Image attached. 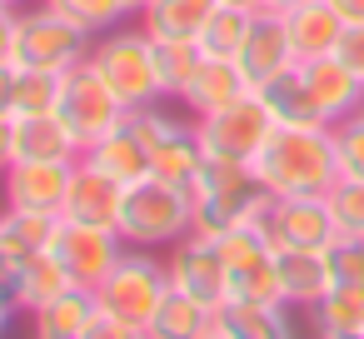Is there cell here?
I'll return each instance as SVG.
<instances>
[{"label": "cell", "mask_w": 364, "mask_h": 339, "mask_svg": "<svg viewBox=\"0 0 364 339\" xmlns=\"http://www.w3.org/2000/svg\"><path fill=\"white\" fill-rule=\"evenodd\" d=\"M150 6H155V0H130V11H135V16H140V11H150Z\"/></svg>", "instance_id": "45"}, {"label": "cell", "mask_w": 364, "mask_h": 339, "mask_svg": "<svg viewBox=\"0 0 364 339\" xmlns=\"http://www.w3.org/2000/svg\"><path fill=\"white\" fill-rule=\"evenodd\" d=\"M120 200H125V185L80 155L75 170H70V190H65V210H60V220L115 230V225H120Z\"/></svg>", "instance_id": "12"}, {"label": "cell", "mask_w": 364, "mask_h": 339, "mask_svg": "<svg viewBox=\"0 0 364 339\" xmlns=\"http://www.w3.org/2000/svg\"><path fill=\"white\" fill-rule=\"evenodd\" d=\"M0 6H6V0H0Z\"/></svg>", "instance_id": "48"}, {"label": "cell", "mask_w": 364, "mask_h": 339, "mask_svg": "<svg viewBox=\"0 0 364 339\" xmlns=\"http://www.w3.org/2000/svg\"><path fill=\"white\" fill-rule=\"evenodd\" d=\"M135 339H150V334H135Z\"/></svg>", "instance_id": "47"}, {"label": "cell", "mask_w": 364, "mask_h": 339, "mask_svg": "<svg viewBox=\"0 0 364 339\" xmlns=\"http://www.w3.org/2000/svg\"><path fill=\"white\" fill-rule=\"evenodd\" d=\"M60 120L70 125V135L80 140V150H90L95 140H105L110 130H120L125 125V100L100 80V70L90 65V60H80V65H70L65 75H60Z\"/></svg>", "instance_id": "6"}, {"label": "cell", "mask_w": 364, "mask_h": 339, "mask_svg": "<svg viewBox=\"0 0 364 339\" xmlns=\"http://www.w3.org/2000/svg\"><path fill=\"white\" fill-rule=\"evenodd\" d=\"M274 274H279V294L289 309H314L329 284H334V269H329V254L324 249H274Z\"/></svg>", "instance_id": "16"}, {"label": "cell", "mask_w": 364, "mask_h": 339, "mask_svg": "<svg viewBox=\"0 0 364 339\" xmlns=\"http://www.w3.org/2000/svg\"><path fill=\"white\" fill-rule=\"evenodd\" d=\"M250 26H255V11H240V6H215V16L205 21V31H200V41H195V45H200L205 55L240 60Z\"/></svg>", "instance_id": "28"}, {"label": "cell", "mask_w": 364, "mask_h": 339, "mask_svg": "<svg viewBox=\"0 0 364 339\" xmlns=\"http://www.w3.org/2000/svg\"><path fill=\"white\" fill-rule=\"evenodd\" d=\"M334 150H339V180H364V110L334 125Z\"/></svg>", "instance_id": "32"}, {"label": "cell", "mask_w": 364, "mask_h": 339, "mask_svg": "<svg viewBox=\"0 0 364 339\" xmlns=\"http://www.w3.org/2000/svg\"><path fill=\"white\" fill-rule=\"evenodd\" d=\"M16 165V115H0V175Z\"/></svg>", "instance_id": "38"}, {"label": "cell", "mask_w": 364, "mask_h": 339, "mask_svg": "<svg viewBox=\"0 0 364 339\" xmlns=\"http://www.w3.org/2000/svg\"><path fill=\"white\" fill-rule=\"evenodd\" d=\"M329 6L344 26H364V0H329Z\"/></svg>", "instance_id": "40"}, {"label": "cell", "mask_w": 364, "mask_h": 339, "mask_svg": "<svg viewBox=\"0 0 364 339\" xmlns=\"http://www.w3.org/2000/svg\"><path fill=\"white\" fill-rule=\"evenodd\" d=\"M6 6H11V11H21V6H36V0H6Z\"/></svg>", "instance_id": "46"}, {"label": "cell", "mask_w": 364, "mask_h": 339, "mask_svg": "<svg viewBox=\"0 0 364 339\" xmlns=\"http://www.w3.org/2000/svg\"><path fill=\"white\" fill-rule=\"evenodd\" d=\"M50 249H55V259L70 269V279H75L80 289H95V284L115 269V259L125 254V240H120V230H100V225L60 220Z\"/></svg>", "instance_id": "10"}, {"label": "cell", "mask_w": 364, "mask_h": 339, "mask_svg": "<svg viewBox=\"0 0 364 339\" xmlns=\"http://www.w3.org/2000/svg\"><path fill=\"white\" fill-rule=\"evenodd\" d=\"M70 170L60 160H16L0 175V205L6 210H36V215H60L65 210V190H70Z\"/></svg>", "instance_id": "11"}, {"label": "cell", "mask_w": 364, "mask_h": 339, "mask_svg": "<svg viewBox=\"0 0 364 339\" xmlns=\"http://www.w3.org/2000/svg\"><path fill=\"white\" fill-rule=\"evenodd\" d=\"M65 289H75L70 269L55 259V249H36L26 259V269H21V314H36L41 304L60 299Z\"/></svg>", "instance_id": "26"}, {"label": "cell", "mask_w": 364, "mask_h": 339, "mask_svg": "<svg viewBox=\"0 0 364 339\" xmlns=\"http://www.w3.org/2000/svg\"><path fill=\"white\" fill-rule=\"evenodd\" d=\"M210 339H215V334H210Z\"/></svg>", "instance_id": "49"}, {"label": "cell", "mask_w": 364, "mask_h": 339, "mask_svg": "<svg viewBox=\"0 0 364 339\" xmlns=\"http://www.w3.org/2000/svg\"><path fill=\"white\" fill-rule=\"evenodd\" d=\"M259 230L269 235L274 249H329V240L339 235L329 200H279V195L264 200Z\"/></svg>", "instance_id": "9"}, {"label": "cell", "mask_w": 364, "mask_h": 339, "mask_svg": "<svg viewBox=\"0 0 364 339\" xmlns=\"http://www.w3.org/2000/svg\"><path fill=\"white\" fill-rule=\"evenodd\" d=\"M220 0H155L150 11L135 16V26L150 41H200L205 21L215 16Z\"/></svg>", "instance_id": "21"}, {"label": "cell", "mask_w": 364, "mask_h": 339, "mask_svg": "<svg viewBox=\"0 0 364 339\" xmlns=\"http://www.w3.org/2000/svg\"><path fill=\"white\" fill-rule=\"evenodd\" d=\"M255 185L279 200H324L339 185L334 125H274L250 160Z\"/></svg>", "instance_id": "1"}, {"label": "cell", "mask_w": 364, "mask_h": 339, "mask_svg": "<svg viewBox=\"0 0 364 339\" xmlns=\"http://www.w3.org/2000/svg\"><path fill=\"white\" fill-rule=\"evenodd\" d=\"M0 115H16V65H0Z\"/></svg>", "instance_id": "39"}, {"label": "cell", "mask_w": 364, "mask_h": 339, "mask_svg": "<svg viewBox=\"0 0 364 339\" xmlns=\"http://www.w3.org/2000/svg\"><path fill=\"white\" fill-rule=\"evenodd\" d=\"M334 55L364 80V26H344V36H339V45H334Z\"/></svg>", "instance_id": "35"}, {"label": "cell", "mask_w": 364, "mask_h": 339, "mask_svg": "<svg viewBox=\"0 0 364 339\" xmlns=\"http://www.w3.org/2000/svg\"><path fill=\"white\" fill-rule=\"evenodd\" d=\"M259 95H264L274 125H324V115H319V105H314V90H309V80H304L299 65H289V70H279L274 80H264Z\"/></svg>", "instance_id": "23"}, {"label": "cell", "mask_w": 364, "mask_h": 339, "mask_svg": "<svg viewBox=\"0 0 364 339\" xmlns=\"http://www.w3.org/2000/svg\"><path fill=\"white\" fill-rule=\"evenodd\" d=\"M165 269H170V284L185 289L190 299H200L205 309H225L235 299V279H230V264H225L220 244L195 235V230L180 244L165 249Z\"/></svg>", "instance_id": "8"}, {"label": "cell", "mask_w": 364, "mask_h": 339, "mask_svg": "<svg viewBox=\"0 0 364 339\" xmlns=\"http://www.w3.org/2000/svg\"><path fill=\"white\" fill-rule=\"evenodd\" d=\"M46 6H55L65 21H75L90 36H105V31H120L125 21H135L130 0H46Z\"/></svg>", "instance_id": "30"}, {"label": "cell", "mask_w": 364, "mask_h": 339, "mask_svg": "<svg viewBox=\"0 0 364 339\" xmlns=\"http://www.w3.org/2000/svg\"><path fill=\"white\" fill-rule=\"evenodd\" d=\"M309 319H314V334H349V329H364V284L334 279L329 294L309 309Z\"/></svg>", "instance_id": "27"}, {"label": "cell", "mask_w": 364, "mask_h": 339, "mask_svg": "<svg viewBox=\"0 0 364 339\" xmlns=\"http://www.w3.org/2000/svg\"><path fill=\"white\" fill-rule=\"evenodd\" d=\"M60 105L55 70H16V115H50Z\"/></svg>", "instance_id": "31"}, {"label": "cell", "mask_w": 364, "mask_h": 339, "mask_svg": "<svg viewBox=\"0 0 364 339\" xmlns=\"http://www.w3.org/2000/svg\"><path fill=\"white\" fill-rule=\"evenodd\" d=\"M284 26H289V41H294V55L299 60H319V55H334L339 36H344V21L334 16L329 0H304L294 11H279Z\"/></svg>", "instance_id": "19"}, {"label": "cell", "mask_w": 364, "mask_h": 339, "mask_svg": "<svg viewBox=\"0 0 364 339\" xmlns=\"http://www.w3.org/2000/svg\"><path fill=\"white\" fill-rule=\"evenodd\" d=\"M245 90H255L250 80H245V70H240V60H220V55H200V65H195V75H190V85L180 90V110L190 115V120H200V115H215V110H225V105H235Z\"/></svg>", "instance_id": "14"}, {"label": "cell", "mask_w": 364, "mask_h": 339, "mask_svg": "<svg viewBox=\"0 0 364 339\" xmlns=\"http://www.w3.org/2000/svg\"><path fill=\"white\" fill-rule=\"evenodd\" d=\"M140 329H130V324H120V319H110V314H95V324L85 329V339H135Z\"/></svg>", "instance_id": "36"}, {"label": "cell", "mask_w": 364, "mask_h": 339, "mask_svg": "<svg viewBox=\"0 0 364 339\" xmlns=\"http://www.w3.org/2000/svg\"><path fill=\"white\" fill-rule=\"evenodd\" d=\"M85 160H90V165H100L105 175H115L120 185H135V180H145V175H150V150H145V140H140L130 125L110 130L105 140H95V145L85 150Z\"/></svg>", "instance_id": "25"}, {"label": "cell", "mask_w": 364, "mask_h": 339, "mask_svg": "<svg viewBox=\"0 0 364 339\" xmlns=\"http://www.w3.org/2000/svg\"><path fill=\"white\" fill-rule=\"evenodd\" d=\"M200 55L205 50L195 41H155V75H160V95L165 100H180V90L190 85Z\"/></svg>", "instance_id": "29"}, {"label": "cell", "mask_w": 364, "mask_h": 339, "mask_svg": "<svg viewBox=\"0 0 364 339\" xmlns=\"http://www.w3.org/2000/svg\"><path fill=\"white\" fill-rule=\"evenodd\" d=\"M11 314H21V309H16L11 299H0V339H6V334H11Z\"/></svg>", "instance_id": "41"}, {"label": "cell", "mask_w": 364, "mask_h": 339, "mask_svg": "<svg viewBox=\"0 0 364 339\" xmlns=\"http://www.w3.org/2000/svg\"><path fill=\"white\" fill-rule=\"evenodd\" d=\"M324 200H329L339 235H364V180H339Z\"/></svg>", "instance_id": "33"}, {"label": "cell", "mask_w": 364, "mask_h": 339, "mask_svg": "<svg viewBox=\"0 0 364 339\" xmlns=\"http://www.w3.org/2000/svg\"><path fill=\"white\" fill-rule=\"evenodd\" d=\"M90 65H95L100 80L125 100V110H140V105H150V100H165V95H160V75H155V41H150L140 26H120V31L95 36Z\"/></svg>", "instance_id": "5"}, {"label": "cell", "mask_w": 364, "mask_h": 339, "mask_svg": "<svg viewBox=\"0 0 364 339\" xmlns=\"http://www.w3.org/2000/svg\"><path fill=\"white\" fill-rule=\"evenodd\" d=\"M309 90H314V105L324 115V125H339L344 115L364 110V80L339 60V55H319V60H299Z\"/></svg>", "instance_id": "15"}, {"label": "cell", "mask_w": 364, "mask_h": 339, "mask_svg": "<svg viewBox=\"0 0 364 339\" xmlns=\"http://www.w3.org/2000/svg\"><path fill=\"white\" fill-rule=\"evenodd\" d=\"M274 130V115H269V105H264V95L259 90H245L235 105H225V110H215V115H200L195 120V135H200V145H205V155H220V160H255L259 155V145H264V135Z\"/></svg>", "instance_id": "7"}, {"label": "cell", "mask_w": 364, "mask_h": 339, "mask_svg": "<svg viewBox=\"0 0 364 339\" xmlns=\"http://www.w3.org/2000/svg\"><path fill=\"white\" fill-rule=\"evenodd\" d=\"M289 65H299V55H294V41H289L284 16H279V11H255V26H250V36H245V50H240L245 80L259 90L264 80H274V75L289 70Z\"/></svg>", "instance_id": "13"}, {"label": "cell", "mask_w": 364, "mask_h": 339, "mask_svg": "<svg viewBox=\"0 0 364 339\" xmlns=\"http://www.w3.org/2000/svg\"><path fill=\"white\" fill-rule=\"evenodd\" d=\"M220 6H240V11H264V0H220Z\"/></svg>", "instance_id": "42"}, {"label": "cell", "mask_w": 364, "mask_h": 339, "mask_svg": "<svg viewBox=\"0 0 364 339\" xmlns=\"http://www.w3.org/2000/svg\"><path fill=\"white\" fill-rule=\"evenodd\" d=\"M170 294V269H165V254L160 249H135L125 244V254L115 259V269L95 284V304L100 314L130 324V329H150L160 299Z\"/></svg>", "instance_id": "3"}, {"label": "cell", "mask_w": 364, "mask_h": 339, "mask_svg": "<svg viewBox=\"0 0 364 339\" xmlns=\"http://www.w3.org/2000/svg\"><path fill=\"white\" fill-rule=\"evenodd\" d=\"M145 334L150 339H210L215 334V309H205L200 299H190L185 289L170 284V294L160 299V309H155Z\"/></svg>", "instance_id": "24"}, {"label": "cell", "mask_w": 364, "mask_h": 339, "mask_svg": "<svg viewBox=\"0 0 364 339\" xmlns=\"http://www.w3.org/2000/svg\"><path fill=\"white\" fill-rule=\"evenodd\" d=\"M200 165H205V145H200V135H195V120H190V115H185V120L160 140V145H150V175L170 180V185H180V190H195Z\"/></svg>", "instance_id": "20"}, {"label": "cell", "mask_w": 364, "mask_h": 339, "mask_svg": "<svg viewBox=\"0 0 364 339\" xmlns=\"http://www.w3.org/2000/svg\"><path fill=\"white\" fill-rule=\"evenodd\" d=\"M215 339H294L289 304L230 299L225 309H215Z\"/></svg>", "instance_id": "18"}, {"label": "cell", "mask_w": 364, "mask_h": 339, "mask_svg": "<svg viewBox=\"0 0 364 339\" xmlns=\"http://www.w3.org/2000/svg\"><path fill=\"white\" fill-rule=\"evenodd\" d=\"M90 45L95 36L80 31L75 21H65L55 6L36 0V6H21L16 11V70H55L65 75L70 65L90 60Z\"/></svg>", "instance_id": "4"}, {"label": "cell", "mask_w": 364, "mask_h": 339, "mask_svg": "<svg viewBox=\"0 0 364 339\" xmlns=\"http://www.w3.org/2000/svg\"><path fill=\"white\" fill-rule=\"evenodd\" d=\"M294 6H304V0H264V11H294Z\"/></svg>", "instance_id": "43"}, {"label": "cell", "mask_w": 364, "mask_h": 339, "mask_svg": "<svg viewBox=\"0 0 364 339\" xmlns=\"http://www.w3.org/2000/svg\"><path fill=\"white\" fill-rule=\"evenodd\" d=\"M324 254H329V269H334V279L364 284V235H334Z\"/></svg>", "instance_id": "34"}, {"label": "cell", "mask_w": 364, "mask_h": 339, "mask_svg": "<svg viewBox=\"0 0 364 339\" xmlns=\"http://www.w3.org/2000/svg\"><path fill=\"white\" fill-rule=\"evenodd\" d=\"M314 339H364V329H349V334H314Z\"/></svg>", "instance_id": "44"}, {"label": "cell", "mask_w": 364, "mask_h": 339, "mask_svg": "<svg viewBox=\"0 0 364 339\" xmlns=\"http://www.w3.org/2000/svg\"><path fill=\"white\" fill-rule=\"evenodd\" d=\"M95 314H100V304H95V289H65L60 299H50V304H41L36 314H31V324H36V339H85V329L95 324Z\"/></svg>", "instance_id": "22"}, {"label": "cell", "mask_w": 364, "mask_h": 339, "mask_svg": "<svg viewBox=\"0 0 364 339\" xmlns=\"http://www.w3.org/2000/svg\"><path fill=\"white\" fill-rule=\"evenodd\" d=\"M16 60V11L0 6V65Z\"/></svg>", "instance_id": "37"}, {"label": "cell", "mask_w": 364, "mask_h": 339, "mask_svg": "<svg viewBox=\"0 0 364 339\" xmlns=\"http://www.w3.org/2000/svg\"><path fill=\"white\" fill-rule=\"evenodd\" d=\"M115 230L135 249H170L195 230V195L170 185V180H160V175H145V180L125 185Z\"/></svg>", "instance_id": "2"}, {"label": "cell", "mask_w": 364, "mask_h": 339, "mask_svg": "<svg viewBox=\"0 0 364 339\" xmlns=\"http://www.w3.org/2000/svg\"><path fill=\"white\" fill-rule=\"evenodd\" d=\"M85 150L70 135V125L60 120V110L50 115H16V160H60L75 165Z\"/></svg>", "instance_id": "17"}]
</instances>
